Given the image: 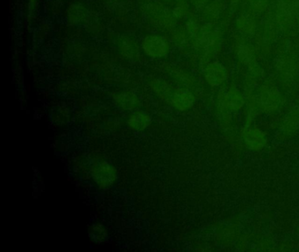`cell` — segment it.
Instances as JSON below:
<instances>
[{
    "mask_svg": "<svg viewBox=\"0 0 299 252\" xmlns=\"http://www.w3.org/2000/svg\"><path fill=\"white\" fill-rule=\"evenodd\" d=\"M140 48L149 58L163 59L170 54V43L159 34H147L140 41Z\"/></svg>",
    "mask_w": 299,
    "mask_h": 252,
    "instance_id": "cell-1",
    "label": "cell"
},
{
    "mask_svg": "<svg viewBox=\"0 0 299 252\" xmlns=\"http://www.w3.org/2000/svg\"><path fill=\"white\" fill-rule=\"evenodd\" d=\"M91 174L94 182L102 189L111 187L118 177L116 168L105 161L95 162L91 168Z\"/></svg>",
    "mask_w": 299,
    "mask_h": 252,
    "instance_id": "cell-2",
    "label": "cell"
},
{
    "mask_svg": "<svg viewBox=\"0 0 299 252\" xmlns=\"http://www.w3.org/2000/svg\"><path fill=\"white\" fill-rule=\"evenodd\" d=\"M163 101L177 110L185 111L193 106L195 97L187 88L171 86Z\"/></svg>",
    "mask_w": 299,
    "mask_h": 252,
    "instance_id": "cell-3",
    "label": "cell"
},
{
    "mask_svg": "<svg viewBox=\"0 0 299 252\" xmlns=\"http://www.w3.org/2000/svg\"><path fill=\"white\" fill-rule=\"evenodd\" d=\"M218 104L221 109L229 111H236L243 106L244 97L241 92L236 88H226L219 92Z\"/></svg>",
    "mask_w": 299,
    "mask_h": 252,
    "instance_id": "cell-4",
    "label": "cell"
},
{
    "mask_svg": "<svg viewBox=\"0 0 299 252\" xmlns=\"http://www.w3.org/2000/svg\"><path fill=\"white\" fill-rule=\"evenodd\" d=\"M260 106L266 112L277 110L281 101L279 89L273 84H265L260 91Z\"/></svg>",
    "mask_w": 299,
    "mask_h": 252,
    "instance_id": "cell-5",
    "label": "cell"
},
{
    "mask_svg": "<svg viewBox=\"0 0 299 252\" xmlns=\"http://www.w3.org/2000/svg\"><path fill=\"white\" fill-rule=\"evenodd\" d=\"M203 77L207 82V84L217 87L225 83L227 77V73L225 68L218 62H213L207 65L205 70L203 71Z\"/></svg>",
    "mask_w": 299,
    "mask_h": 252,
    "instance_id": "cell-6",
    "label": "cell"
},
{
    "mask_svg": "<svg viewBox=\"0 0 299 252\" xmlns=\"http://www.w3.org/2000/svg\"><path fill=\"white\" fill-rule=\"evenodd\" d=\"M242 138L246 146L251 150H261L266 145L265 135L259 129H244Z\"/></svg>",
    "mask_w": 299,
    "mask_h": 252,
    "instance_id": "cell-7",
    "label": "cell"
},
{
    "mask_svg": "<svg viewBox=\"0 0 299 252\" xmlns=\"http://www.w3.org/2000/svg\"><path fill=\"white\" fill-rule=\"evenodd\" d=\"M152 118L148 114L143 111H136L131 114L127 124L129 128L135 132H142L151 124Z\"/></svg>",
    "mask_w": 299,
    "mask_h": 252,
    "instance_id": "cell-8",
    "label": "cell"
},
{
    "mask_svg": "<svg viewBox=\"0 0 299 252\" xmlns=\"http://www.w3.org/2000/svg\"><path fill=\"white\" fill-rule=\"evenodd\" d=\"M114 101L118 107L124 110H133L138 103V97L132 91H122L114 96Z\"/></svg>",
    "mask_w": 299,
    "mask_h": 252,
    "instance_id": "cell-9",
    "label": "cell"
},
{
    "mask_svg": "<svg viewBox=\"0 0 299 252\" xmlns=\"http://www.w3.org/2000/svg\"><path fill=\"white\" fill-rule=\"evenodd\" d=\"M238 55L240 60L244 62V64L250 67L252 70L256 69L257 67V62L255 58V55L253 54L250 48L247 45L241 44L238 46Z\"/></svg>",
    "mask_w": 299,
    "mask_h": 252,
    "instance_id": "cell-10",
    "label": "cell"
},
{
    "mask_svg": "<svg viewBox=\"0 0 299 252\" xmlns=\"http://www.w3.org/2000/svg\"><path fill=\"white\" fill-rule=\"evenodd\" d=\"M237 28L243 34H252L255 33L256 24L250 16L241 15L237 19Z\"/></svg>",
    "mask_w": 299,
    "mask_h": 252,
    "instance_id": "cell-11",
    "label": "cell"
},
{
    "mask_svg": "<svg viewBox=\"0 0 299 252\" xmlns=\"http://www.w3.org/2000/svg\"><path fill=\"white\" fill-rule=\"evenodd\" d=\"M225 0H214L209 4H207L204 14L210 18H218L223 10L225 9Z\"/></svg>",
    "mask_w": 299,
    "mask_h": 252,
    "instance_id": "cell-12",
    "label": "cell"
},
{
    "mask_svg": "<svg viewBox=\"0 0 299 252\" xmlns=\"http://www.w3.org/2000/svg\"><path fill=\"white\" fill-rule=\"evenodd\" d=\"M277 16L279 21L283 24L288 22L289 18L292 17V7L288 0H279L277 7Z\"/></svg>",
    "mask_w": 299,
    "mask_h": 252,
    "instance_id": "cell-13",
    "label": "cell"
},
{
    "mask_svg": "<svg viewBox=\"0 0 299 252\" xmlns=\"http://www.w3.org/2000/svg\"><path fill=\"white\" fill-rule=\"evenodd\" d=\"M85 11L82 6H79L78 4L71 5L67 11V17L69 22L71 24H78L81 22L82 19L85 18Z\"/></svg>",
    "mask_w": 299,
    "mask_h": 252,
    "instance_id": "cell-14",
    "label": "cell"
},
{
    "mask_svg": "<svg viewBox=\"0 0 299 252\" xmlns=\"http://www.w3.org/2000/svg\"><path fill=\"white\" fill-rule=\"evenodd\" d=\"M201 26H200L199 20L195 18H190L188 22L186 23V33L189 36L197 39L199 36L201 32Z\"/></svg>",
    "mask_w": 299,
    "mask_h": 252,
    "instance_id": "cell-15",
    "label": "cell"
},
{
    "mask_svg": "<svg viewBox=\"0 0 299 252\" xmlns=\"http://www.w3.org/2000/svg\"><path fill=\"white\" fill-rule=\"evenodd\" d=\"M173 13L177 18H184L189 14V5L185 0H178L174 8Z\"/></svg>",
    "mask_w": 299,
    "mask_h": 252,
    "instance_id": "cell-16",
    "label": "cell"
},
{
    "mask_svg": "<svg viewBox=\"0 0 299 252\" xmlns=\"http://www.w3.org/2000/svg\"><path fill=\"white\" fill-rule=\"evenodd\" d=\"M91 236H93V238L96 239L97 241H100V240H103L106 237V231L103 229V226L95 225L91 230Z\"/></svg>",
    "mask_w": 299,
    "mask_h": 252,
    "instance_id": "cell-17",
    "label": "cell"
},
{
    "mask_svg": "<svg viewBox=\"0 0 299 252\" xmlns=\"http://www.w3.org/2000/svg\"><path fill=\"white\" fill-rule=\"evenodd\" d=\"M249 2L256 11H261L266 7L268 0H249Z\"/></svg>",
    "mask_w": 299,
    "mask_h": 252,
    "instance_id": "cell-18",
    "label": "cell"
},
{
    "mask_svg": "<svg viewBox=\"0 0 299 252\" xmlns=\"http://www.w3.org/2000/svg\"><path fill=\"white\" fill-rule=\"evenodd\" d=\"M192 5L197 9L206 7L207 4L210 2V0H190Z\"/></svg>",
    "mask_w": 299,
    "mask_h": 252,
    "instance_id": "cell-19",
    "label": "cell"
},
{
    "mask_svg": "<svg viewBox=\"0 0 299 252\" xmlns=\"http://www.w3.org/2000/svg\"><path fill=\"white\" fill-rule=\"evenodd\" d=\"M38 0H29L30 8L32 10H34L37 6Z\"/></svg>",
    "mask_w": 299,
    "mask_h": 252,
    "instance_id": "cell-20",
    "label": "cell"
},
{
    "mask_svg": "<svg viewBox=\"0 0 299 252\" xmlns=\"http://www.w3.org/2000/svg\"><path fill=\"white\" fill-rule=\"evenodd\" d=\"M240 0H231V4L233 6H236L237 4L240 3Z\"/></svg>",
    "mask_w": 299,
    "mask_h": 252,
    "instance_id": "cell-21",
    "label": "cell"
},
{
    "mask_svg": "<svg viewBox=\"0 0 299 252\" xmlns=\"http://www.w3.org/2000/svg\"><path fill=\"white\" fill-rule=\"evenodd\" d=\"M298 11H299V0H298Z\"/></svg>",
    "mask_w": 299,
    "mask_h": 252,
    "instance_id": "cell-22",
    "label": "cell"
},
{
    "mask_svg": "<svg viewBox=\"0 0 299 252\" xmlns=\"http://www.w3.org/2000/svg\"><path fill=\"white\" fill-rule=\"evenodd\" d=\"M163 1H167L168 2V1H170V0H163Z\"/></svg>",
    "mask_w": 299,
    "mask_h": 252,
    "instance_id": "cell-23",
    "label": "cell"
}]
</instances>
